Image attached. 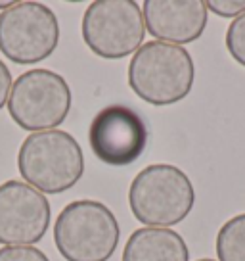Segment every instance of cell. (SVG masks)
Returning <instances> with one entry per match:
<instances>
[{"instance_id":"cell-1","label":"cell","mask_w":245,"mask_h":261,"mask_svg":"<svg viewBox=\"0 0 245 261\" xmlns=\"http://www.w3.org/2000/svg\"><path fill=\"white\" fill-rule=\"evenodd\" d=\"M196 65L184 46L149 41L129 64V87L146 104L172 106L192 92Z\"/></svg>"},{"instance_id":"cell-2","label":"cell","mask_w":245,"mask_h":261,"mask_svg":"<svg viewBox=\"0 0 245 261\" xmlns=\"http://www.w3.org/2000/svg\"><path fill=\"white\" fill-rule=\"evenodd\" d=\"M17 169L21 179L42 194H62L81 180L84 154L73 135L66 130H39L21 142Z\"/></svg>"},{"instance_id":"cell-3","label":"cell","mask_w":245,"mask_h":261,"mask_svg":"<svg viewBox=\"0 0 245 261\" xmlns=\"http://www.w3.org/2000/svg\"><path fill=\"white\" fill-rule=\"evenodd\" d=\"M196 204V188L186 173L171 163L147 165L132 179L129 205L138 223L171 228L188 217Z\"/></svg>"},{"instance_id":"cell-4","label":"cell","mask_w":245,"mask_h":261,"mask_svg":"<svg viewBox=\"0 0 245 261\" xmlns=\"http://www.w3.org/2000/svg\"><path fill=\"white\" fill-rule=\"evenodd\" d=\"M119 240L117 217L98 200L67 204L54 223V242L66 261H107Z\"/></svg>"},{"instance_id":"cell-5","label":"cell","mask_w":245,"mask_h":261,"mask_svg":"<svg viewBox=\"0 0 245 261\" xmlns=\"http://www.w3.org/2000/svg\"><path fill=\"white\" fill-rule=\"evenodd\" d=\"M6 106L10 117L23 130H52L69 115L71 89L59 73L39 67L17 77Z\"/></svg>"},{"instance_id":"cell-6","label":"cell","mask_w":245,"mask_h":261,"mask_svg":"<svg viewBox=\"0 0 245 261\" xmlns=\"http://www.w3.org/2000/svg\"><path fill=\"white\" fill-rule=\"evenodd\" d=\"M81 31L84 44L96 56L121 60L142 46L146 23L134 0H96L82 16Z\"/></svg>"},{"instance_id":"cell-7","label":"cell","mask_w":245,"mask_h":261,"mask_svg":"<svg viewBox=\"0 0 245 261\" xmlns=\"http://www.w3.org/2000/svg\"><path fill=\"white\" fill-rule=\"evenodd\" d=\"M59 42L56 14L41 2H14L0 14V52L19 65H33L54 54Z\"/></svg>"},{"instance_id":"cell-8","label":"cell","mask_w":245,"mask_h":261,"mask_svg":"<svg viewBox=\"0 0 245 261\" xmlns=\"http://www.w3.org/2000/svg\"><path fill=\"white\" fill-rule=\"evenodd\" d=\"M92 154L111 167L138 162L147 146V127L138 112L122 104L100 110L88 129Z\"/></svg>"},{"instance_id":"cell-9","label":"cell","mask_w":245,"mask_h":261,"mask_svg":"<svg viewBox=\"0 0 245 261\" xmlns=\"http://www.w3.org/2000/svg\"><path fill=\"white\" fill-rule=\"evenodd\" d=\"M50 219V202L37 188L23 180L0 185V244H37L46 237Z\"/></svg>"},{"instance_id":"cell-10","label":"cell","mask_w":245,"mask_h":261,"mask_svg":"<svg viewBox=\"0 0 245 261\" xmlns=\"http://www.w3.org/2000/svg\"><path fill=\"white\" fill-rule=\"evenodd\" d=\"M142 16L156 41L182 46L203 35L209 10L203 0H146Z\"/></svg>"},{"instance_id":"cell-11","label":"cell","mask_w":245,"mask_h":261,"mask_svg":"<svg viewBox=\"0 0 245 261\" xmlns=\"http://www.w3.org/2000/svg\"><path fill=\"white\" fill-rule=\"evenodd\" d=\"M121 261H190V250L176 230L144 227L129 237Z\"/></svg>"},{"instance_id":"cell-12","label":"cell","mask_w":245,"mask_h":261,"mask_svg":"<svg viewBox=\"0 0 245 261\" xmlns=\"http://www.w3.org/2000/svg\"><path fill=\"white\" fill-rule=\"evenodd\" d=\"M219 261H245V213L228 219L217 234Z\"/></svg>"},{"instance_id":"cell-13","label":"cell","mask_w":245,"mask_h":261,"mask_svg":"<svg viewBox=\"0 0 245 261\" xmlns=\"http://www.w3.org/2000/svg\"><path fill=\"white\" fill-rule=\"evenodd\" d=\"M226 48L230 56L245 67V14L236 17L226 31Z\"/></svg>"},{"instance_id":"cell-14","label":"cell","mask_w":245,"mask_h":261,"mask_svg":"<svg viewBox=\"0 0 245 261\" xmlns=\"http://www.w3.org/2000/svg\"><path fill=\"white\" fill-rule=\"evenodd\" d=\"M0 261H50L48 255L35 246H4L0 248Z\"/></svg>"},{"instance_id":"cell-15","label":"cell","mask_w":245,"mask_h":261,"mask_svg":"<svg viewBox=\"0 0 245 261\" xmlns=\"http://www.w3.org/2000/svg\"><path fill=\"white\" fill-rule=\"evenodd\" d=\"M207 10L221 17H239L245 14V0H209Z\"/></svg>"},{"instance_id":"cell-16","label":"cell","mask_w":245,"mask_h":261,"mask_svg":"<svg viewBox=\"0 0 245 261\" xmlns=\"http://www.w3.org/2000/svg\"><path fill=\"white\" fill-rule=\"evenodd\" d=\"M12 85H14V81H12V73H10L8 65L0 60V110L8 104Z\"/></svg>"},{"instance_id":"cell-17","label":"cell","mask_w":245,"mask_h":261,"mask_svg":"<svg viewBox=\"0 0 245 261\" xmlns=\"http://www.w3.org/2000/svg\"><path fill=\"white\" fill-rule=\"evenodd\" d=\"M12 4H14V2H0V10L4 12V10H8L10 6H12Z\"/></svg>"},{"instance_id":"cell-18","label":"cell","mask_w":245,"mask_h":261,"mask_svg":"<svg viewBox=\"0 0 245 261\" xmlns=\"http://www.w3.org/2000/svg\"><path fill=\"white\" fill-rule=\"evenodd\" d=\"M197 261H215V259H209V257H203V259H197Z\"/></svg>"}]
</instances>
